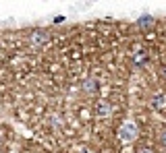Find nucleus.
Segmentation results:
<instances>
[{"mask_svg": "<svg viewBox=\"0 0 166 153\" xmlns=\"http://www.w3.org/2000/svg\"><path fill=\"white\" fill-rule=\"evenodd\" d=\"M120 139L123 141H127V143H131L133 139H135V135H137V128H135V124H125L123 128H120Z\"/></svg>", "mask_w": 166, "mask_h": 153, "instance_id": "obj_1", "label": "nucleus"}, {"mask_svg": "<svg viewBox=\"0 0 166 153\" xmlns=\"http://www.w3.org/2000/svg\"><path fill=\"white\" fill-rule=\"evenodd\" d=\"M108 112H110V110H108V104H100V106H98V114H102V116H106Z\"/></svg>", "mask_w": 166, "mask_h": 153, "instance_id": "obj_2", "label": "nucleus"}, {"mask_svg": "<svg viewBox=\"0 0 166 153\" xmlns=\"http://www.w3.org/2000/svg\"><path fill=\"white\" fill-rule=\"evenodd\" d=\"M147 23H152V17H147V15H143L141 19H139V25H147Z\"/></svg>", "mask_w": 166, "mask_h": 153, "instance_id": "obj_3", "label": "nucleus"}, {"mask_svg": "<svg viewBox=\"0 0 166 153\" xmlns=\"http://www.w3.org/2000/svg\"><path fill=\"white\" fill-rule=\"evenodd\" d=\"M139 153H152V151H150V149H141Z\"/></svg>", "mask_w": 166, "mask_h": 153, "instance_id": "obj_4", "label": "nucleus"}, {"mask_svg": "<svg viewBox=\"0 0 166 153\" xmlns=\"http://www.w3.org/2000/svg\"><path fill=\"white\" fill-rule=\"evenodd\" d=\"M162 143H164V147H166V135H164V137H162Z\"/></svg>", "mask_w": 166, "mask_h": 153, "instance_id": "obj_5", "label": "nucleus"}]
</instances>
